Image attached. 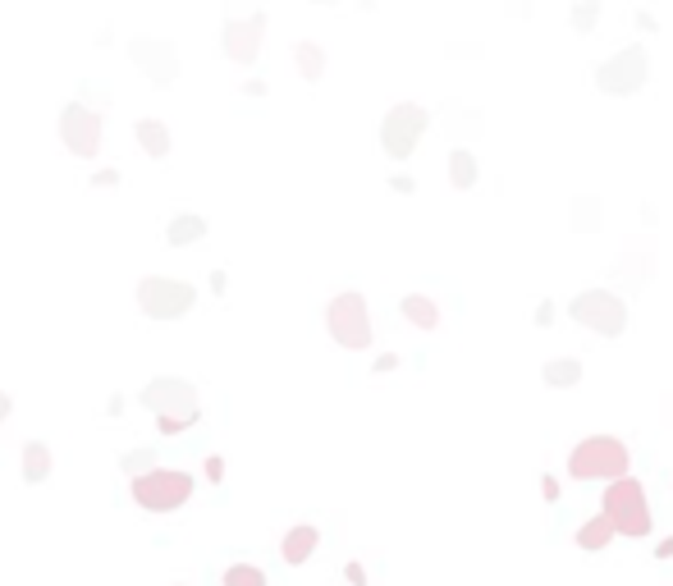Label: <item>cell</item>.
<instances>
[{
  "mask_svg": "<svg viewBox=\"0 0 673 586\" xmlns=\"http://www.w3.org/2000/svg\"><path fill=\"white\" fill-rule=\"evenodd\" d=\"M541 376H545V385H554V390H568V385L582 380V362H577V358H554Z\"/></svg>",
  "mask_w": 673,
  "mask_h": 586,
  "instance_id": "obj_20",
  "label": "cell"
},
{
  "mask_svg": "<svg viewBox=\"0 0 673 586\" xmlns=\"http://www.w3.org/2000/svg\"><path fill=\"white\" fill-rule=\"evenodd\" d=\"M614 536H619V532H614V522H609L605 513H596V518H587L582 527H577V536H573V541H577V550L596 554V550H605V545L614 541Z\"/></svg>",
  "mask_w": 673,
  "mask_h": 586,
  "instance_id": "obj_14",
  "label": "cell"
},
{
  "mask_svg": "<svg viewBox=\"0 0 673 586\" xmlns=\"http://www.w3.org/2000/svg\"><path fill=\"white\" fill-rule=\"evenodd\" d=\"M220 582L225 586H266V573H261L257 564H229Z\"/></svg>",
  "mask_w": 673,
  "mask_h": 586,
  "instance_id": "obj_22",
  "label": "cell"
},
{
  "mask_svg": "<svg viewBox=\"0 0 673 586\" xmlns=\"http://www.w3.org/2000/svg\"><path fill=\"white\" fill-rule=\"evenodd\" d=\"M294 60H298V69H303L307 83H321V74H326V51H321V46L298 42L294 46Z\"/></svg>",
  "mask_w": 673,
  "mask_h": 586,
  "instance_id": "obj_18",
  "label": "cell"
},
{
  "mask_svg": "<svg viewBox=\"0 0 673 586\" xmlns=\"http://www.w3.org/2000/svg\"><path fill=\"white\" fill-rule=\"evenodd\" d=\"M344 577H348L353 586H367V568H362V564H348V568H344Z\"/></svg>",
  "mask_w": 673,
  "mask_h": 586,
  "instance_id": "obj_24",
  "label": "cell"
},
{
  "mask_svg": "<svg viewBox=\"0 0 673 586\" xmlns=\"http://www.w3.org/2000/svg\"><path fill=\"white\" fill-rule=\"evenodd\" d=\"M426 124H431V115H426L417 101H399V106L380 120V147H385V156L408 161V156L417 152V142H422Z\"/></svg>",
  "mask_w": 673,
  "mask_h": 586,
  "instance_id": "obj_6",
  "label": "cell"
},
{
  "mask_svg": "<svg viewBox=\"0 0 673 586\" xmlns=\"http://www.w3.org/2000/svg\"><path fill=\"white\" fill-rule=\"evenodd\" d=\"M550 321H554V307L541 303V307H536V326H550Z\"/></svg>",
  "mask_w": 673,
  "mask_h": 586,
  "instance_id": "obj_26",
  "label": "cell"
},
{
  "mask_svg": "<svg viewBox=\"0 0 673 586\" xmlns=\"http://www.w3.org/2000/svg\"><path fill=\"white\" fill-rule=\"evenodd\" d=\"M632 467V454L623 440H614V435H591V440H582V445L568 454V477L573 481H623Z\"/></svg>",
  "mask_w": 673,
  "mask_h": 586,
  "instance_id": "obj_1",
  "label": "cell"
},
{
  "mask_svg": "<svg viewBox=\"0 0 673 586\" xmlns=\"http://www.w3.org/2000/svg\"><path fill=\"white\" fill-rule=\"evenodd\" d=\"M142 403L156 413V426H161V435H179L188 431V426L202 417V408H197V390L188 385V380H152L147 390H142Z\"/></svg>",
  "mask_w": 673,
  "mask_h": 586,
  "instance_id": "obj_3",
  "label": "cell"
},
{
  "mask_svg": "<svg viewBox=\"0 0 673 586\" xmlns=\"http://www.w3.org/2000/svg\"><path fill=\"white\" fill-rule=\"evenodd\" d=\"M129 55L138 60L147 74H152L156 87H170V78L179 74V55H174L170 42H156V37H138V42L129 46Z\"/></svg>",
  "mask_w": 673,
  "mask_h": 586,
  "instance_id": "obj_12",
  "label": "cell"
},
{
  "mask_svg": "<svg viewBox=\"0 0 673 586\" xmlns=\"http://www.w3.org/2000/svg\"><path fill=\"white\" fill-rule=\"evenodd\" d=\"M390 184H394V193H413V179H408V174H394Z\"/></svg>",
  "mask_w": 673,
  "mask_h": 586,
  "instance_id": "obj_27",
  "label": "cell"
},
{
  "mask_svg": "<svg viewBox=\"0 0 673 586\" xmlns=\"http://www.w3.org/2000/svg\"><path fill=\"white\" fill-rule=\"evenodd\" d=\"M261 33H266V14H252V19H225V55L234 60V65H257Z\"/></svg>",
  "mask_w": 673,
  "mask_h": 586,
  "instance_id": "obj_11",
  "label": "cell"
},
{
  "mask_svg": "<svg viewBox=\"0 0 673 586\" xmlns=\"http://www.w3.org/2000/svg\"><path fill=\"white\" fill-rule=\"evenodd\" d=\"M197 303V289L188 280H165V275H147L138 284V307L152 321H174V316H188Z\"/></svg>",
  "mask_w": 673,
  "mask_h": 586,
  "instance_id": "obj_8",
  "label": "cell"
},
{
  "mask_svg": "<svg viewBox=\"0 0 673 586\" xmlns=\"http://www.w3.org/2000/svg\"><path fill=\"white\" fill-rule=\"evenodd\" d=\"M655 554H660V559H673V536H669V541H660V550H655Z\"/></svg>",
  "mask_w": 673,
  "mask_h": 586,
  "instance_id": "obj_32",
  "label": "cell"
},
{
  "mask_svg": "<svg viewBox=\"0 0 673 586\" xmlns=\"http://www.w3.org/2000/svg\"><path fill=\"white\" fill-rule=\"evenodd\" d=\"M220 472H225V463H220V458H207V477L220 481Z\"/></svg>",
  "mask_w": 673,
  "mask_h": 586,
  "instance_id": "obj_29",
  "label": "cell"
},
{
  "mask_svg": "<svg viewBox=\"0 0 673 586\" xmlns=\"http://www.w3.org/2000/svg\"><path fill=\"white\" fill-rule=\"evenodd\" d=\"M129 495L147 513H174L193 500V477H188L184 467H147V472L133 477Z\"/></svg>",
  "mask_w": 673,
  "mask_h": 586,
  "instance_id": "obj_2",
  "label": "cell"
},
{
  "mask_svg": "<svg viewBox=\"0 0 673 586\" xmlns=\"http://www.w3.org/2000/svg\"><path fill=\"white\" fill-rule=\"evenodd\" d=\"M646 74H651L646 51H641V46H623L619 55H609L605 65L596 69V87L609 92V97H632V92L646 87Z\"/></svg>",
  "mask_w": 673,
  "mask_h": 586,
  "instance_id": "obj_9",
  "label": "cell"
},
{
  "mask_svg": "<svg viewBox=\"0 0 673 586\" xmlns=\"http://www.w3.org/2000/svg\"><path fill=\"white\" fill-rule=\"evenodd\" d=\"M5 417H10V394L0 390V422H5Z\"/></svg>",
  "mask_w": 673,
  "mask_h": 586,
  "instance_id": "obj_31",
  "label": "cell"
},
{
  "mask_svg": "<svg viewBox=\"0 0 673 586\" xmlns=\"http://www.w3.org/2000/svg\"><path fill=\"white\" fill-rule=\"evenodd\" d=\"M394 367H399V358H394V353H385V358L376 362V371H394Z\"/></svg>",
  "mask_w": 673,
  "mask_h": 586,
  "instance_id": "obj_30",
  "label": "cell"
},
{
  "mask_svg": "<svg viewBox=\"0 0 673 586\" xmlns=\"http://www.w3.org/2000/svg\"><path fill=\"white\" fill-rule=\"evenodd\" d=\"M316 545H321V532H316L312 522H298V527H289L284 532V541H280V559L289 568H298V564H307L316 554Z\"/></svg>",
  "mask_w": 673,
  "mask_h": 586,
  "instance_id": "obj_13",
  "label": "cell"
},
{
  "mask_svg": "<svg viewBox=\"0 0 673 586\" xmlns=\"http://www.w3.org/2000/svg\"><path fill=\"white\" fill-rule=\"evenodd\" d=\"M449 179H454V188L477 184V156L467 152V147H454V152H449Z\"/></svg>",
  "mask_w": 673,
  "mask_h": 586,
  "instance_id": "obj_19",
  "label": "cell"
},
{
  "mask_svg": "<svg viewBox=\"0 0 673 586\" xmlns=\"http://www.w3.org/2000/svg\"><path fill=\"white\" fill-rule=\"evenodd\" d=\"M600 513L614 522V532L619 536H632V541L651 536V522H655L651 500H646V486H641L637 477L614 481V486L605 490V500H600Z\"/></svg>",
  "mask_w": 673,
  "mask_h": 586,
  "instance_id": "obj_4",
  "label": "cell"
},
{
  "mask_svg": "<svg viewBox=\"0 0 673 586\" xmlns=\"http://www.w3.org/2000/svg\"><path fill=\"white\" fill-rule=\"evenodd\" d=\"M541 495H545V500H554V495H559V481L545 477V481H541Z\"/></svg>",
  "mask_w": 673,
  "mask_h": 586,
  "instance_id": "obj_28",
  "label": "cell"
},
{
  "mask_svg": "<svg viewBox=\"0 0 673 586\" xmlns=\"http://www.w3.org/2000/svg\"><path fill=\"white\" fill-rule=\"evenodd\" d=\"M101 133H106V120H101L97 110H87L83 101H69L65 110H60V138H65V147L74 156H97L101 152Z\"/></svg>",
  "mask_w": 673,
  "mask_h": 586,
  "instance_id": "obj_10",
  "label": "cell"
},
{
  "mask_svg": "<svg viewBox=\"0 0 673 586\" xmlns=\"http://www.w3.org/2000/svg\"><path fill=\"white\" fill-rule=\"evenodd\" d=\"M326 330L339 348H367L371 344V316H367V298L362 293H339L326 307Z\"/></svg>",
  "mask_w": 673,
  "mask_h": 586,
  "instance_id": "obj_7",
  "label": "cell"
},
{
  "mask_svg": "<svg viewBox=\"0 0 673 586\" xmlns=\"http://www.w3.org/2000/svg\"><path fill=\"white\" fill-rule=\"evenodd\" d=\"M399 312L408 316L417 330H435V326H440V307H435L426 293H408V298L399 303Z\"/></svg>",
  "mask_w": 673,
  "mask_h": 586,
  "instance_id": "obj_17",
  "label": "cell"
},
{
  "mask_svg": "<svg viewBox=\"0 0 673 586\" xmlns=\"http://www.w3.org/2000/svg\"><path fill=\"white\" fill-rule=\"evenodd\" d=\"M568 312H573L577 326H582V330H596L600 339H619L623 330H628V303H623L619 293H609V289L577 293Z\"/></svg>",
  "mask_w": 673,
  "mask_h": 586,
  "instance_id": "obj_5",
  "label": "cell"
},
{
  "mask_svg": "<svg viewBox=\"0 0 673 586\" xmlns=\"http://www.w3.org/2000/svg\"><path fill=\"white\" fill-rule=\"evenodd\" d=\"M147 463H152V454H129V458H124V467H129V472H138V467L147 472Z\"/></svg>",
  "mask_w": 673,
  "mask_h": 586,
  "instance_id": "obj_25",
  "label": "cell"
},
{
  "mask_svg": "<svg viewBox=\"0 0 673 586\" xmlns=\"http://www.w3.org/2000/svg\"><path fill=\"white\" fill-rule=\"evenodd\" d=\"M133 133H138V147L152 156V161H165V156H170V129H165L161 120H138Z\"/></svg>",
  "mask_w": 673,
  "mask_h": 586,
  "instance_id": "obj_15",
  "label": "cell"
},
{
  "mask_svg": "<svg viewBox=\"0 0 673 586\" xmlns=\"http://www.w3.org/2000/svg\"><path fill=\"white\" fill-rule=\"evenodd\" d=\"M51 449L42 445V440H28V445H23V481H28V486H42L46 477H51Z\"/></svg>",
  "mask_w": 673,
  "mask_h": 586,
  "instance_id": "obj_16",
  "label": "cell"
},
{
  "mask_svg": "<svg viewBox=\"0 0 673 586\" xmlns=\"http://www.w3.org/2000/svg\"><path fill=\"white\" fill-rule=\"evenodd\" d=\"M207 234V220H197V216H179L170 229H165V239L174 243V248H184V243H197Z\"/></svg>",
  "mask_w": 673,
  "mask_h": 586,
  "instance_id": "obj_21",
  "label": "cell"
},
{
  "mask_svg": "<svg viewBox=\"0 0 673 586\" xmlns=\"http://www.w3.org/2000/svg\"><path fill=\"white\" fill-rule=\"evenodd\" d=\"M596 19H600L596 0H582V5L573 10V28H577V33H591V28H596Z\"/></svg>",
  "mask_w": 673,
  "mask_h": 586,
  "instance_id": "obj_23",
  "label": "cell"
}]
</instances>
